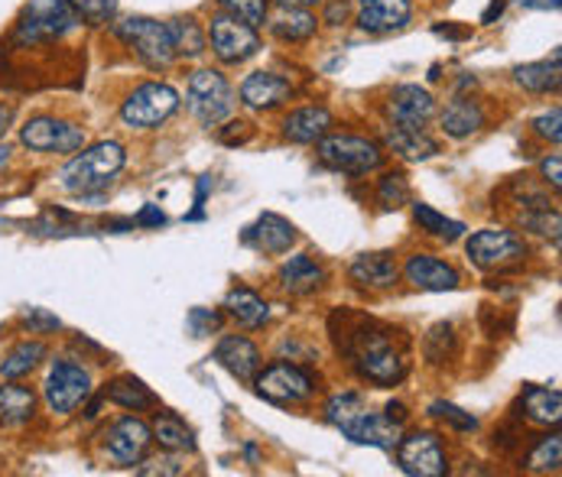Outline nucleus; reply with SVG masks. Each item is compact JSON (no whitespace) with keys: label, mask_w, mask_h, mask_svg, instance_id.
I'll return each mask as SVG.
<instances>
[{"label":"nucleus","mask_w":562,"mask_h":477,"mask_svg":"<svg viewBox=\"0 0 562 477\" xmlns=\"http://www.w3.org/2000/svg\"><path fill=\"white\" fill-rule=\"evenodd\" d=\"M186 105L192 111V118L206 127H215L231 115L234 108V92L227 85V79L215 69H199L189 75V88H186Z\"/></svg>","instance_id":"39448f33"},{"label":"nucleus","mask_w":562,"mask_h":477,"mask_svg":"<svg viewBox=\"0 0 562 477\" xmlns=\"http://www.w3.org/2000/svg\"><path fill=\"white\" fill-rule=\"evenodd\" d=\"M465 253L478 270H507V266H517L527 257V243L517 238L514 231L484 228V231H475L468 238Z\"/></svg>","instance_id":"1a4fd4ad"},{"label":"nucleus","mask_w":562,"mask_h":477,"mask_svg":"<svg viewBox=\"0 0 562 477\" xmlns=\"http://www.w3.org/2000/svg\"><path fill=\"white\" fill-rule=\"evenodd\" d=\"M407 279L417 289H426V293H452L458 286L455 266H449L440 257H430V253H413L407 260Z\"/></svg>","instance_id":"a211bd4d"},{"label":"nucleus","mask_w":562,"mask_h":477,"mask_svg":"<svg viewBox=\"0 0 562 477\" xmlns=\"http://www.w3.org/2000/svg\"><path fill=\"white\" fill-rule=\"evenodd\" d=\"M377 199H380V205H384L387 212L403 208V205H407V199H410V186H407V179H403L400 172H387V176L380 179V186H377Z\"/></svg>","instance_id":"58836bf2"},{"label":"nucleus","mask_w":562,"mask_h":477,"mask_svg":"<svg viewBox=\"0 0 562 477\" xmlns=\"http://www.w3.org/2000/svg\"><path fill=\"white\" fill-rule=\"evenodd\" d=\"M520 225L534 235H543V238H553V243H560V212H550V205H537V208L524 212Z\"/></svg>","instance_id":"4c0bfd02"},{"label":"nucleus","mask_w":562,"mask_h":477,"mask_svg":"<svg viewBox=\"0 0 562 477\" xmlns=\"http://www.w3.org/2000/svg\"><path fill=\"white\" fill-rule=\"evenodd\" d=\"M293 98V85L273 72H250L241 85V102L254 111H273Z\"/></svg>","instance_id":"f3484780"},{"label":"nucleus","mask_w":562,"mask_h":477,"mask_svg":"<svg viewBox=\"0 0 562 477\" xmlns=\"http://www.w3.org/2000/svg\"><path fill=\"white\" fill-rule=\"evenodd\" d=\"M319 20L309 10H296V7H283L273 20H270V33L283 43H306L316 36Z\"/></svg>","instance_id":"cd10ccee"},{"label":"nucleus","mask_w":562,"mask_h":477,"mask_svg":"<svg viewBox=\"0 0 562 477\" xmlns=\"http://www.w3.org/2000/svg\"><path fill=\"white\" fill-rule=\"evenodd\" d=\"M231 130L222 133V140L225 143H244V140H250V123H244V120H234V123H227Z\"/></svg>","instance_id":"603ef678"},{"label":"nucleus","mask_w":562,"mask_h":477,"mask_svg":"<svg viewBox=\"0 0 562 477\" xmlns=\"http://www.w3.org/2000/svg\"><path fill=\"white\" fill-rule=\"evenodd\" d=\"M540 169H543V176H547V182H550L553 189H562V159L557 153L547 156V159L540 163Z\"/></svg>","instance_id":"3c124183"},{"label":"nucleus","mask_w":562,"mask_h":477,"mask_svg":"<svg viewBox=\"0 0 562 477\" xmlns=\"http://www.w3.org/2000/svg\"><path fill=\"white\" fill-rule=\"evenodd\" d=\"M387 115L394 120V127L423 130L430 123V118L436 115V102L420 85H400V88H394V95L387 102Z\"/></svg>","instance_id":"2eb2a0df"},{"label":"nucleus","mask_w":562,"mask_h":477,"mask_svg":"<svg viewBox=\"0 0 562 477\" xmlns=\"http://www.w3.org/2000/svg\"><path fill=\"white\" fill-rule=\"evenodd\" d=\"M332 127V115L326 108H300L283 120V136L290 143H319Z\"/></svg>","instance_id":"b1692460"},{"label":"nucleus","mask_w":562,"mask_h":477,"mask_svg":"<svg viewBox=\"0 0 562 477\" xmlns=\"http://www.w3.org/2000/svg\"><path fill=\"white\" fill-rule=\"evenodd\" d=\"M127 163V153L120 143L114 140H102L95 146H89L85 153H79L72 163L62 166L59 172V186L72 195H92V192H102L114 176L124 169Z\"/></svg>","instance_id":"f03ea898"},{"label":"nucleus","mask_w":562,"mask_h":477,"mask_svg":"<svg viewBox=\"0 0 562 477\" xmlns=\"http://www.w3.org/2000/svg\"><path fill=\"white\" fill-rule=\"evenodd\" d=\"M410 0H361L358 26L364 33H394L410 23Z\"/></svg>","instance_id":"6ab92c4d"},{"label":"nucleus","mask_w":562,"mask_h":477,"mask_svg":"<svg viewBox=\"0 0 562 477\" xmlns=\"http://www.w3.org/2000/svg\"><path fill=\"white\" fill-rule=\"evenodd\" d=\"M280 7H296V10H306V7H313V3H323V0H277Z\"/></svg>","instance_id":"bf43d9fd"},{"label":"nucleus","mask_w":562,"mask_h":477,"mask_svg":"<svg viewBox=\"0 0 562 477\" xmlns=\"http://www.w3.org/2000/svg\"><path fill=\"white\" fill-rule=\"evenodd\" d=\"M423 355H426V360H433V363H443V360L455 355V332H452V325H436L426 335Z\"/></svg>","instance_id":"a19ab883"},{"label":"nucleus","mask_w":562,"mask_h":477,"mask_svg":"<svg viewBox=\"0 0 562 477\" xmlns=\"http://www.w3.org/2000/svg\"><path fill=\"white\" fill-rule=\"evenodd\" d=\"M137 228H163L166 225V215L160 212V205H143L140 215L133 218Z\"/></svg>","instance_id":"09e8293b"},{"label":"nucleus","mask_w":562,"mask_h":477,"mask_svg":"<svg viewBox=\"0 0 562 477\" xmlns=\"http://www.w3.org/2000/svg\"><path fill=\"white\" fill-rule=\"evenodd\" d=\"M344 16H348V3H344V0H336V3L329 7V13H326V23H336L338 26Z\"/></svg>","instance_id":"864d4df0"},{"label":"nucleus","mask_w":562,"mask_h":477,"mask_svg":"<svg viewBox=\"0 0 562 477\" xmlns=\"http://www.w3.org/2000/svg\"><path fill=\"white\" fill-rule=\"evenodd\" d=\"M176 108H179L176 88H169L163 82H147L120 105V120L127 127H137V130H153L163 120L173 118Z\"/></svg>","instance_id":"0eeeda50"},{"label":"nucleus","mask_w":562,"mask_h":477,"mask_svg":"<svg viewBox=\"0 0 562 477\" xmlns=\"http://www.w3.org/2000/svg\"><path fill=\"white\" fill-rule=\"evenodd\" d=\"M79 10L72 0H33L20 23H16V43H46V39H59L69 29L79 26Z\"/></svg>","instance_id":"7ed1b4c3"},{"label":"nucleus","mask_w":562,"mask_h":477,"mask_svg":"<svg viewBox=\"0 0 562 477\" xmlns=\"http://www.w3.org/2000/svg\"><path fill=\"white\" fill-rule=\"evenodd\" d=\"M397 462H400V472L410 477H443L449 472L443 442L433 432H413L407 439L400 436Z\"/></svg>","instance_id":"f8f14e48"},{"label":"nucleus","mask_w":562,"mask_h":477,"mask_svg":"<svg viewBox=\"0 0 562 477\" xmlns=\"http://www.w3.org/2000/svg\"><path fill=\"white\" fill-rule=\"evenodd\" d=\"M562 465V436H550L543 439L534 455L527 458V472H537V475H550V472H560Z\"/></svg>","instance_id":"e433bc0d"},{"label":"nucleus","mask_w":562,"mask_h":477,"mask_svg":"<svg viewBox=\"0 0 562 477\" xmlns=\"http://www.w3.org/2000/svg\"><path fill=\"white\" fill-rule=\"evenodd\" d=\"M387 143L394 146V153H400L403 159H430L440 153V143L433 136H426L423 130H403V127H390L387 130Z\"/></svg>","instance_id":"7c9ffc66"},{"label":"nucleus","mask_w":562,"mask_h":477,"mask_svg":"<svg viewBox=\"0 0 562 477\" xmlns=\"http://www.w3.org/2000/svg\"><path fill=\"white\" fill-rule=\"evenodd\" d=\"M364 409V400L358 396V393H338L329 400V406H326V419L332 422V426H344L354 413H361Z\"/></svg>","instance_id":"79ce46f5"},{"label":"nucleus","mask_w":562,"mask_h":477,"mask_svg":"<svg viewBox=\"0 0 562 477\" xmlns=\"http://www.w3.org/2000/svg\"><path fill=\"white\" fill-rule=\"evenodd\" d=\"M209 43H212V52L225 62V65H237L244 59H250L257 49H260V36L254 26L219 13L212 16V26H209Z\"/></svg>","instance_id":"ddd939ff"},{"label":"nucleus","mask_w":562,"mask_h":477,"mask_svg":"<svg viewBox=\"0 0 562 477\" xmlns=\"http://www.w3.org/2000/svg\"><path fill=\"white\" fill-rule=\"evenodd\" d=\"M114 33L150 65V69H166L176 59L169 26L150 16H124L114 23Z\"/></svg>","instance_id":"20e7f679"},{"label":"nucleus","mask_w":562,"mask_h":477,"mask_svg":"<svg viewBox=\"0 0 562 477\" xmlns=\"http://www.w3.org/2000/svg\"><path fill=\"white\" fill-rule=\"evenodd\" d=\"M560 75V49L547 62H527V65H517L514 69V82L524 92H530V95H550V92H557L562 82Z\"/></svg>","instance_id":"393cba45"},{"label":"nucleus","mask_w":562,"mask_h":477,"mask_svg":"<svg viewBox=\"0 0 562 477\" xmlns=\"http://www.w3.org/2000/svg\"><path fill=\"white\" fill-rule=\"evenodd\" d=\"M257 383V393L270 403H283V406H293V403H306L313 393H316V380L309 370L296 367V363H286V360H277L270 363L264 373L254 377Z\"/></svg>","instance_id":"9d476101"},{"label":"nucleus","mask_w":562,"mask_h":477,"mask_svg":"<svg viewBox=\"0 0 562 477\" xmlns=\"http://www.w3.org/2000/svg\"><path fill=\"white\" fill-rule=\"evenodd\" d=\"M150 442H153V432H150V426H147L143 419H137V416L117 419L112 429L105 432V449H108V455H112L117 465H124V468L137 465V462L147 455Z\"/></svg>","instance_id":"4468645a"},{"label":"nucleus","mask_w":562,"mask_h":477,"mask_svg":"<svg viewBox=\"0 0 562 477\" xmlns=\"http://www.w3.org/2000/svg\"><path fill=\"white\" fill-rule=\"evenodd\" d=\"M351 360H354V370L367 380V383H377V386H394L407 377V358L403 351L394 345V332L387 329H377V325H364L351 335L348 348H344Z\"/></svg>","instance_id":"f257e3e1"},{"label":"nucleus","mask_w":562,"mask_h":477,"mask_svg":"<svg viewBox=\"0 0 562 477\" xmlns=\"http://www.w3.org/2000/svg\"><path fill=\"white\" fill-rule=\"evenodd\" d=\"M436 33H440V36H449V39H465V36H471V29H455V26H443V23L436 26Z\"/></svg>","instance_id":"6e6d98bb"},{"label":"nucleus","mask_w":562,"mask_h":477,"mask_svg":"<svg viewBox=\"0 0 562 477\" xmlns=\"http://www.w3.org/2000/svg\"><path fill=\"white\" fill-rule=\"evenodd\" d=\"M225 309L241 329H260L270 319V306L254 289H244V286H237V289L227 293Z\"/></svg>","instance_id":"a878e982"},{"label":"nucleus","mask_w":562,"mask_h":477,"mask_svg":"<svg viewBox=\"0 0 562 477\" xmlns=\"http://www.w3.org/2000/svg\"><path fill=\"white\" fill-rule=\"evenodd\" d=\"M319 159L348 176H367L380 166V150L377 143L364 140V136H351V133H336V136H323L319 140Z\"/></svg>","instance_id":"6e6552de"},{"label":"nucleus","mask_w":562,"mask_h":477,"mask_svg":"<svg viewBox=\"0 0 562 477\" xmlns=\"http://www.w3.org/2000/svg\"><path fill=\"white\" fill-rule=\"evenodd\" d=\"M23 146L33 153H75L85 146V130L59 118H33L20 127Z\"/></svg>","instance_id":"9b49d317"},{"label":"nucleus","mask_w":562,"mask_h":477,"mask_svg":"<svg viewBox=\"0 0 562 477\" xmlns=\"http://www.w3.org/2000/svg\"><path fill=\"white\" fill-rule=\"evenodd\" d=\"M430 416H436V419H443V422H452V426L461 429V432H475V429H478V419H475L471 413L452 406L446 400H436V403L430 406Z\"/></svg>","instance_id":"37998d69"},{"label":"nucleus","mask_w":562,"mask_h":477,"mask_svg":"<svg viewBox=\"0 0 562 477\" xmlns=\"http://www.w3.org/2000/svg\"><path fill=\"white\" fill-rule=\"evenodd\" d=\"M150 432H153V439H156L166 452H196L192 429H189L179 416H173V413L156 416V422H153Z\"/></svg>","instance_id":"2f4dec72"},{"label":"nucleus","mask_w":562,"mask_h":477,"mask_svg":"<svg viewBox=\"0 0 562 477\" xmlns=\"http://www.w3.org/2000/svg\"><path fill=\"white\" fill-rule=\"evenodd\" d=\"M72 3H75L79 16L89 23H105L117 10V0H72Z\"/></svg>","instance_id":"a18cd8bd"},{"label":"nucleus","mask_w":562,"mask_h":477,"mask_svg":"<svg viewBox=\"0 0 562 477\" xmlns=\"http://www.w3.org/2000/svg\"><path fill=\"white\" fill-rule=\"evenodd\" d=\"M43 358H46V345L43 342H23V345H16L7 358L0 360V377L3 380H20Z\"/></svg>","instance_id":"f704fd0d"},{"label":"nucleus","mask_w":562,"mask_h":477,"mask_svg":"<svg viewBox=\"0 0 562 477\" xmlns=\"http://www.w3.org/2000/svg\"><path fill=\"white\" fill-rule=\"evenodd\" d=\"M351 442L358 445H374V449H397L400 442V422H394L390 416L371 413L367 406L361 413H354L344 426H338Z\"/></svg>","instance_id":"dca6fc26"},{"label":"nucleus","mask_w":562,"mask_h":477,"mask_svg":"<svg viewBox=\"0 0 562 477\" xmlns=\"http://www.w3.org/2000/svg\"><path fill=\"white\" fill-rule=\"evenodd\" d=\"M481 123H484V111L471 98H455L449 108L443 111V130L455 140L471 136L475 130H481Z\"/></svg>","instance_id":"c756f323"},{"label":"nucleus","mask_w":562,"mask_h":477,"mask_svg":"<svg viewBox=\"0 0 562 477\" xmlns=\"http://www.w3.org/2000/svg\"><path fill=\"white\" fill-rule=\"evenodd\" d=\"M10 120H13V108H10V105H0V136L7 133Z\"/></svg>","instance_id":"13d9d810"},{"label":"nucleus","mask_w":562,"mask_h":477,"mask_svg":"<svg viewBox=\"0 0 562 477\" xmlns=\"http://www.w3.org/2000/svg\"><path fill=\"white\" fill-rule=\"evenodd\" d=\"M387 416H390L394 422H403V419H407V409H403V403H390V406H387Z\"/></svg>","instance_id":"4d7b16f0"},{"label":"nucleus","mask_w":562,"mask_h":477,"mask_svg":"<svg viewBox=\"0 0 562 477\" xmlns=\"http://www.w3.org/2000/svg\"><path fill=\"white\" fill-rule=\"evenodd\" d=\"M215 360L225 367L227 373L241 383H254V377L260 373V351L254 342L241 338V335H231V338H222L219 348H215Z\"/></svg>","instance_id":"aec40b11"},{"label":"nucleus","mask_w":562,"mask_h":477,"mask_svg":"<svg viewBox=\"0 0 562 477\" xmlns=\"http://www.w3.org/2000/svg\"><path fill=\"white\" fill-rule=\"evenodd\" d=\"M227 16L247 23V26H264L267 23V0H219Z\"/></svg>","instance_id":"ea45409f"},{"label":"nucleus","mask_w":562,"mask_h":477,"mask_svg":"<svg viewBox=\"0 0 562 477\" xmlns=\"http://www.w3.org/2000/svg\"><path fill=\"white\" fill-rule=\"evenodd\" d=\"M413 218H417V225H420L426 235H433V238L458 240L465 235V225H461V222H452L446 215H440L433 205H423V202L413 205Z\"/></svg>","instance_id":"c9c22d12"},{"label":"nucleus","mask_w":562,"mask_h":477,"mask_svg":"<svg viewBox=\"0 0 562 477\" xmlns=\"http://www.w3.org/2000/svg\"><path fill=\"white\" fill-rule=\"evenodd\" d=\"M504 13V0H494L484 13H481V23H494V16H501Z\"/></svg>","instance_id":"5fc2aeb1"},{"label":"nucleus","mask_w":562,"mask_h":477,"mask_svg":"<svg viewBox=\"0 0 562 477\" xmlns=\"http://www.w3.org/2000/svg\"><path fill=\"white\" fill-rule=\"evenodd\" d=\"M36 409V396L26 386H0V426L30 422Z\"/></svg>","instance_id":"473e14b6"},{"label":"nucleus","mask_w":562,"mask_h":477,"mask_svg":"<svg viewBox=\"0 0 562 477\" xmlns=\"http://www.w3.org/2000/svg\"><path fill=\"white\" fill-rule=\"evenodd\" d=\"M43 393H46L49 413L69 416L92 396V373L75 360H56L49 377H46Z\"/></svg>","instance_id":"423d86ee"},{"label":"nucleus","mask_w":562,"mask_h":477,"mask_svg":"<svg viewBox=\"0 0 562 477\" xmlns=\"http://www.w3.org/2000/svg\"><path fill=\"white\" fill-rule=\"evenodd\" d=\"M534 130H537V136H543V140H550V143H560L562 140V111L560 108H553V111L540 115V118L534 120Z\"/></svg>","instance_id":"de8ad7c7"},{"label":"nucleus","mask_w":562,"mask_h":477,"mask_svg":"<svg viewBox=\"0 0 562 477\" xmlns=\"http://www.w3.org/2000/svg\"><path fill=\"white\" fill-rule=\"evenodd\" d=\"M244 240L254 243L264 253H286L296 243V228L286 218H280L273 212H264L257 218V225L244 231Z\"/></svg>","instance_id":"412c9836"},{"label":"nucleus","mask_w":562,"mask_h":477,"mask_svg":"<svg viewBox=\"0 0 562 477\" xmlns=\"http://www.w3.org/2000/svg\"><path fill=\"white\" fill-rule=\"evenodd\" d=\"M189 329L196 338H206L222 329V312L219 309H192L189 312Z\"/></svg>","instance_id":"c03bdc74"},{"label":"nucleus","mask_w":562,"mask_h":477,"mask_svg":"<svg viewBox=\"0 0 562 477\" xmlns=\"http://www.w3.org/2000/svg\"><path fill=\"white\" fill-rule=\"evenodd\" d=\"M20 322H23V329H30L33 335H43V332H59V329H62V322H59L52 312H46V309H26Z\"/></svg>","instance_id":"49530a36"},{"label":"nucleus","mask_w":562,"mask_h":477,"mask_svg":"<svg viewBox=\"0 0 562 477\" xmlns=\"http://www.w3.org/2000/svg\"><path fill=\"white\" fill-rule=\"evenodd\" d=\"M326 283L323 263H316L309 253H296L280 266V286L293 296H309Z\"/></svg>","instance_id":"4be33fe9"},{"label":"nucleus","mask_w":562,"mask_h":477,"mask_svg":"<svg viewBox=\"0 0 562 477\" xmlns=\"http://www.w3.org/2000/svg\"><path fill=\"white\" fill-rule=\"evenodd\" d=\"M166 26H169L176 56H189L192 59V56H202L206 52V33H202V26L192 16H176Z\"/></svg>","instance_id":"72a5a7b5"},{"label":"nucleus","mask_w":562,"mask_h":477,"mask_svg":"<svg viewBox=\"0 0 562 477\" xmlns=\"http://www.w3.org/2000/svg\"><path fill=\"white\" fill-rule=\"evenodd\" d=\"M140 475H183V465L176 458H163V462L156 458L147 468H140Z\"/></svg>","instance_id":"8fccbe9b"},{"label":"nucleus","mask_w":562,"mask_h":477,"mask_svg":"<svg viewBox=\"0 0 562 477\" xmlns=\"http://www.w3.org/2000/svg\"><path fill=\"white\" fill-rule=\"evenodd\" d=\"M105 396L117 403V406H124V409H133V413H143V409H153L160 400L153 396V390L143 383V380H137V377H117L114 383H108V390H105Z\"/></svg>","instance_id":"c85d7f7f"},{"label":"nucleus","mask_w":562,"mask_h":477,"mask_svg":"<svg viewBox=\"0 0 562 477\" xmlns=\"http://www.w3.org/2000/svg\"><path fill=\"white\" fill-rule=\"evenodd\" d=\"M524 416L534 426H560L562 422V393L550 386H527L524 390Z\"/></svg>","instance_id":"bb28decb"},{"label":"nucleus","mask_w":562,"mask_h":477,"mask_svg":"<svg viewBox=\"0 0 562 477\" xmlns=\"http://www.w3.org/2000/svg\"><path fill=\"white\" fill-rule=\"evenodd\" d=\"M348 276L364 289H387L397 283V263L390 253H361L348 266Z\"/></svg>","instance_id":"5701e85b"}]
</instances>
